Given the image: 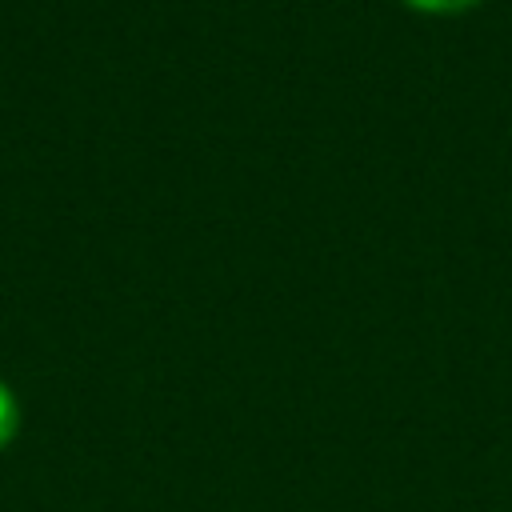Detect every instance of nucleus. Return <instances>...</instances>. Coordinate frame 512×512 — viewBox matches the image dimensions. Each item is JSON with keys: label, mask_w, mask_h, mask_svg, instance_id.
I'll use <instances>...</instances> for the list:
<instances>
[{"label": "nucleus", "mask_w": 512, "mask_h": 512, "mask_svg": "<svg viewBox=\"0 0 512 512\" xmlns=\"http://www.w3.org/2000/svg\"><path fill=\"white\" fill-rule=\"evenodd\" d=\"M16 428H20V404H16L12 388L0 380V448H8L16 440Z\"/></svg>", "instance_id": "f257e3e1"}, {"label": "nucleus", "mask_w": 512, "mask_h": 512, "mask_svg": "<svg viewBox=\"0 0 512 512\" xmlns=\"http://www.w3.org/2000/svg\"><path fill=\"white\" fill-rule=\"evenodd\" d=\"M400 4L412 8V12H424V16H460V12H468L484 0H400Z\"/></svg>", "instance_id": "f03ea898"}]
</instances>
